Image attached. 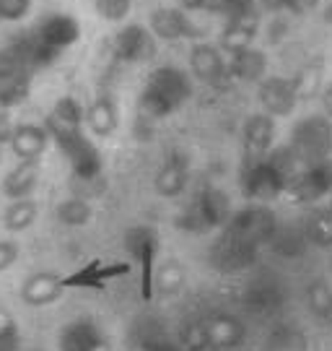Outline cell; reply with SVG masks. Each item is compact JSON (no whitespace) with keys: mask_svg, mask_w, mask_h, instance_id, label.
<instances>
[{"mask_svg":"<svg viewBox=\"0 0 332 351\" xmlns=\"http://www.w3.org/2000/svg\"><path fill=\"white\" fill-rule=\"evenodd\" d=\"M94 8L104 21H125L133 11V0H94Z\"/></svg>","mask_w":332,"mask_h":351,"instance_id":"cell-39","label":"cell"},{"mask_svg":"<svg viewBox=\"0 0 332 351\" xmlns=\"http://www.w3.org/2000/svg\"><path fill=\"white\" fill-rule=\"evenodd\" d=\"M268 247L281 258H301L309 247L304 224H278Z\"/></svg>","mask_w":332,"mask_h":351,"instance_id":"cell-27","label":"cell"},{"mask_svg":"<svg viewBox=\"0 0 332 351\" xmlns=\"http://www.w3.org/2000/svg\"><path fill=\"white\" fill-rule=\"evenodd\" d=\"M307 304L314 313V317H320L324 323L332 320V287L327 281H314L307 289Z\"/></svg>","mask_w":332,"mask_h":351,"instance_id":"cell-35","label":"cell"},{"mask_svg":"<svg viewBox=\"0 0 332 351\" xmlns=\"http://www.w3.org/2000/svg\"><path fill=\"white\" fill-rule=\"evenodd\" d=\"M192 97V81L182 68L161 65L148 75L146 86L140 91V117L146 120H161L177 112L187 99Z\"/></svg>","mask_w":332,"mask_h":351,"instance_id":"cell-1","label":"cell"},{"mask_svg":"<svg viewBox=\"0 0 332 351\" xmlns=\"http://www.w3.org/2000/svg\"><path fill=\"white\" fill-rule=\"evenodd\" d=\"M55 146H58L62 156L68 159L75 180H81V182H97L99 177H101L104 159H101V154H99L97 146L91 143V138H86L84 130L68 133V136H62V138H55Z\"/></svg>","mask_w":332,"mask_h":351,"instance_id":"cell-3","label":"cell"},{"mask_svg":"<svg viewBox=\"0 0 332 351\" xmlns=\"http://www.w3.org/2000/svg\"><path fill=\"white\" fill-rule=\"evenodd\" d=\"M8 45H11L13 52L18 55V60L24 63V68L29 71V73H37V71H42V68H49V65L60 58V52L49 50L47 45L34 34V29H31V32L16 34Z\"/></svg>","mask_w":332,"mask_h":351,"instance_id":"cell-18","label":"cell"},{"mask_svg":"<svg viewBox=\"0 0 332 351\" xmlns=\"http://www.w3.org/2000/svg\"><path fill=\"white\" fill-rule=\"evenodd\" d=\"M242 302L257 315H272L288 302V287L275 274H257L242 289Z\"/></svg>","mask_w":332,"mask_h":351,"instance_id":"cell-7","label":"cell"},{"mask_svg":"<svg viewBox=\"0 0 332 351\" xmlns=\"http://www.w3.org/2000/svg\"><path fill=\"white\" fill-rule=\"evenodd\" d=\"M58 351H110L104 330L91 320H73L62 326Z\"/></svg>","mask_w":332,"mask_h":351,"instance_id":"cell-15","label":"cell"},{"mask_svg":"<svg viewBox=\"0 0 332 351\" xmlns=\"http://www.w3.org/2000/svg\"><path fill=\"white\" fill-rule=\"evenodd\" d=\"M42 125L47 130L49 141L84 130V104L73 99V97H60V99L55 101V107L49 110V114L44 117Z\"/></svg>","mask_w":332,"mask_h":351,"instance_id":"cell-16","label":"cell"},{"mask_svg":"<svg viewBox=\"0 0 332 351\" xmlns=\"http://www.w3.org/2000/svg\"><path fill=\"white\" fill-rule=\"evenodd\" d=\"M320 5V0H285L283 11L294 13V16H304V13H311Z\"/></svg>","mask_w":332,"mask_h":351,"instance_id":"cell-46","label":"cell"},{"mask_svg":"<svg viewBox=\"0 0 332 351\" xmlns=\"http://www.w3.org/2000/svg\"><path fill=\"white\" fill-rule=\"evenodd\" d=\"M18 297L24 304L29 307H49L62 297V278L49 274V271H39V274H31L21 284V291Z\"/></svg>","mask_w":332,"mask_h":351,"instance_id":"cell-19","label":"cell"},{"mask_svg":"<svg viewBox=\"0 0 332 351\" xmlns=\"http://www.w3.org/2000/svg\"><path fill=\"white\" fill-rule=\"evenodd\" d=\"M34 221H37V203L31 198L11 201L3 211V224L8 232H26Z\"/></svg>","mask_w":332,"mask_h":351,"instance_id":"cell-32","label":"cell"},{"mask_svg":"<svg viewBox=\"0 0 332 351\" xmlns=\"http://www.w3.org/2000/svg\"><path fill=\"white\" fill-rule=\"evenodd\" d=\"M213 11H221L226 19L244 16V13L257 11V0H213Z\"/></svg>","mask_w":332,"mask_h":351,"instance_id":"cell-41","label":"cell"},{"mask_svg":"<svg viewBox=\"0 0 332 351\" xmlns=\"http://www.w3.org/2000/svg\"><path fill=\"white\" fill-rule=\"evenodd\" d=\"M309 245H317V247H327L332 250V206L330 208H320L309 216V221L304 224Z\"/></svg>","mask_w":332,"mask_h":351,"instance_id":"cell-33","label":"cell"},{"mask_svg":"<svg viewBox=\"0 0 332 351\" xmlns=\"http://www.w3.org/2000/svg\"><path fill=\"white\" fill-rule=\"evenodd\" d=\"M257 5L262 8V11H268V13H278L285 8V0H257Z\"/></svg>","mask_w":332,"mask_h":351,"instance_id":"cell-49","label":"cell"},{"mask_svg":"<svg viewBox=\"0 0 332 351\" xmlns=\"http://www.w3.org/2000/svg\"><path fill=\"white\" fill-rule=\"evenodd\" d=\"M322 81H324V73H322L320 63L304 65V68L291 78L294 91H296V99H314V97L322 91Z\"/></svg>","mask_w":332,"mask_h":351,"instance_id":"cell-34","label":"cell"},{"mask_svg":"<svg viewBox=\"0 0 332 351\" xmlns=\"http://www.w3.org/2000/svg\"><path fill=\"white\" fill-rule=\"evenodd\" d=\"M262 351H309V339L298 326L281 323L268 330V336L262 341Z\"/></svg>","mask_w":332,"mask_h":351,"instance_id":"cell-29","label":"cell"},{"mask_svg":"<svg viewBox=\"0 0 332 351\" xmlns=\"http://www.w3.org/2000/svg\"><path fill=\"white\" fill-rule=\"evenodd\" d=\"M140 349L143 351H182L174 341H169L161 330L156 333H146L143 341H140Z\"/></svg>","mask_w":332,"mask_h":351,"instance_id":"cell-43","label":"cell"},{"mask_svg":"<svg viewBox=\"0 0 332 351\" xmlns=\"http://www.w3.org/2000/svg\"><path fill=\"white\" fill-rule=\"evenodd\" d=\"M34 34L47 45L49 50L62 52L68 47H73L75 42L81 39V24L71 13H47V16L39 19Z\"/></svg>","mask_w":332,"mask_h":351,"instance_id":"cell-13","label":"cell"},{"mask_svg":"<svg viewBox=\"0 0 332 351\" xmlns=\"http://www.w3.org/2000/svg\"><path fill=\"white\" fill-rule=\"evenodd\" d=\"M11 133H13L11 114H8V110H0V146L11 141Z\"/></svg>","mask_w":332,"mask_h":351,"instance_id":"cell-47","label":"cell"},{"mask_svg":"<svg viewBox=\"0 0 332 351\" xmlns=\"http://www.w3.org/2000/svg\"><path fill=\"white\" fill-rule=\"evenodd\" d=\"M330 154H332V149H330Z\"/></svg>","mask_w":332,"mask_h":351,"instance_id":"cell-54","label":"cell"},{"mask_svg":"<svg viewBox=\"0 0 332 351\" xmlns=\"http://www.w3.org/2000/svg\"><path fill=\"white\" fill-rule=\"evenodd\" d=\"M257 32H259V11L226 19V26H223L221 32V50L234 55V52L244 50V47H252Z\"/></svg>","mask_w":332,"mask_h":351,"instance_id":"cell-21","label":"cell"},{"mask_svg":"<svg viewBox=\"0 0 332 351\" xmlns=\"http://www.w3.org/2000/svg\"><path fill=\"white\" fill-rule=\"evenodd\" d=\"M31 11V0H0V19L3 21H21Z\"/></svg>","mask_w":332,"mask_h":351,"instance_id":"cell-42","label":"cell"},{"mask_svg":"<svg viewBox=\"0 0 332 351\" xmlns=\"http://www.w3.org/2000/svg\"><path fill=\"white\" fill-rule=\"evenodd\" d=\"M29 91H31L29 73H0V110L24 104Z\"/></svg>","mask_w":332,"mask_h":351,"instance_id":"cell-31","label":"cell"},{"mask_svg":"<svg viewBox=\"0 0 332 351\" xmlns=\"http://www.w3.org/2000/svg\"><path fill=\"white\" fill-rule=\"evenodd\" d=\"M190 68H192L197 81H203L205 86L218 88V91L231 86L229 65L223 60L221 50L213 47V45H205V42L195 45L192 52H190Z\"/></svg>","mask_w":332,"mask_h":351,"instance_id":"cell-11","label":"cell"},{"mask_svg":"<svg viewBox=\"0 0 332 351\" xmlns=\"http://www.w3.org/2000/svg\"><path fill=\"white\" fill-rule=\"evenodd\" d=\"M259 258V247H252L246 245L244 239L234 237L231 232L223 229V234L210 247V265L218 271V274H226V276H234V274H244L252 265L257 263Z\"/></svg>","mask_w":332,"mask_h":351,"instance_id":"cell-4","label":"cell"},{"mask_svg":"<svg viewBox=\"0 0 332 351\" xmlns=\"http://www.w3.org/2000/svg\"><path fill=\"white\" fill-rule=\"evenodd\" d=\"M29 351H42V349H29Z\"/></svg>","mask_w":332,"mask_h":351,"instance_id":"cell-52","label":"cell"},{"mask_svg":"<svg viewBox=\"0 0 332 351\" xmlns=\"http://www.w3.org/2000/svg\"><path fill=\"white\" fill-rule=\"evenodd\" d=\"M156 185V193L164 195V198H177L182 195L187 188V159L182 154H172L166 164L159 169V175L153 180Z\"/></svg>","mask_w":332,"mask_h":351,"instance_id":"cell-26","label":"cell"},{"mask_svg":"<svg viewBox=\"0 0 332 351\" xmlns=\"http://www.w3.org/2000/svg\"><path fill=\"white\" fill-rule=\"evenodd\" d=\"M244 146L255 156H262V154H268L272 146V141H275V120H272L270 114L259 112V114H252V117H246L244 120Z\"/></svg>","mask_w":332,"mask_h":351,"instance_id":"cell-28","label":"cell"},{"mask_svg":"<svg viewBox=\"0 0 332 351\" xmlns=\"http://www.w3.org/2000/svg\"><path fill=\"white\" fill-rule=\"evenodd\" d=\"M257 99L262 104L265 114L275 117H288L296 110V91L291 78H281V75H270V78H262L257 88Z\"/></svg>","mask_w":332,"mask_h":351,"instance_id":"cell-14","label":"cell"},{"mask_svg":"<svg viewBox=\"0 0 332 351\" xmlns=\"http://www.w3.org/2000/svg\"><path fill=\"white\" fill-rule=\"evenodd\" d=\"M130 268L127 265H99V263H91L86 268H81V271H75L73 276L62 278V289L68 287H78V289H104V281L112 276H120V274H127Z\"/></svg>","mask_w":332,"mask_h":351,"instance_id":"cell-30","label":"cell"},{"mask_svg":"<svg viewBox=\"0 0 332 351\" xmlns=\"http://www.w3.org/2000/svg\"><path fill=\"white\" fill-rule=\"evenodd\" d=\"M182 343H185V351H210L208 339H205V328H203V320L190 323V326L182 328Z\"/></svg>","mask_w":332,"mask_h":351,"instance_id":"cell-40","label":"cell"},{"mask_svg":"<svg viewBox=\"0 0 332 351\" xmlns=\"http://www.w3.org/2000/svg\"><path fill=\"white\" fill-rule=\"evenodd\" d=\"M0 351H24V336L5 313H0Z\"/></svg>","mask_w":332,"mask_h":351,"instance_id":"cell-38","label":"cell"},{"mask_svg":"<svg viewBox=\"0 0 332 351\" xmlns=\"http://www.w3.org/2000/svg\"><path fill=\"white\" fill-rule=\"evenodd\" d=\"M91 206H88L86 198H68V201L58 203V219H60V224L65 226H86L91 221Z\"/></svg>","mask_w":332,"mask_h":351,"instance_id":"cell-36","label":"cell"},{"mask_svg":"<svg viewBox=\"0 0 332 351\" xmlns=\"http://www.w3.org/2000/svg\"><path fill=\"white\" fill-rule=\"evenodd\" d=\"M182 11H213V0H179Z\"/></svg>","mask_w":332,"mask_h":351,"instance_id":"cell-48","label":"cell"},{"mask_svg":"<svg viewBox=\"0 0 332 351\" xmlns=\"http://www.w3.org/2000/svg\"><path fill=\"white\" fill-rule=\"evenodd\" d=\"M0 21H3V19H0Z\"/></svg>","mask_w":332,"mask_h":351,"instance_id":"cell-55","label":"cell"},{"mask_svg":"<svg viewBox=\"0 0 332 351\" xmlns=\"http://www.w3.org/2000/svg\"><path fill=\"white\" fill-rule=\"evenodd\" d=\"M84 123L88 125V130L99 136V138H110L112 133L120 125V112L117 104L110 94H101L91 101L88 107H84Z\"/></svg>","mask_w":332,"mask_h":351,"instance_id":"cell-24","label":"cell"},{"mask_svg":"<svg viewBox=\"0 0 332 351\" xmlns=\"http://www.w3.org/2000/svg\"><path fill=\"white\" fill-rule=\"evenodd\" d=\"M37 182H39V159L18 162L8 175L3 177L0 193H3L8 201H24V198H31Z\"/></svg>","mask_w":332,"mask_h":351,"instance_id":"cell-23","label":"cell"},{"mask_svg":"<svg viewBox=\"0 0 332 351\" xmlns=\"http://www.w3.org/2000/svg\"><path fill=\"white\" fill-rule=\"evenodd\" d=\"M275 226H278V219H275V213L268 206H246V208H242V211L229 219L226 232L244 239L246 245H252V247H262V245L270 242Z\"/></svg>","mask_w":332,"mask_h":351,"instance_id":"cell-5","label":"cell"},{"mask_svg":"<svg viewBox=\"0 0 332 351\" xmlns=\"http://www.w3.org/2000/svg\"><path fill=\"white\" fill-rule=\"evenodd\" d=\"M203 328H205V339H208L210 351H229L236 349L242 341H244V323L234 317V315H208L203 320Z\"/></svg>","mask_w":332,"mask_h":351,"instance_id":"cell-17","label":"cell"},{"mask_svg":"<svg viewBox=\"0 0 332 351\" xmlns=\"http://www.w3.org/2000/svg\"><path fill=\"white\" fill-rule=\"evenodd\" d=\"M324 21H327V24H332V0L327 3V8H324Z\"/></svg>","mask_w":332,"mask_h":351,"instance_id":"cell-51","label":"cell"},{"mask_svg":"<svg viewBox=\"0 0 332 351\" xmlns=\"http://www.w3.org/2000/svg\"><path fill=\"white\" fill-rule=\"evenodd\" d=\"M301 167H311L330 159L332 149V125L324 114H309L298 120L291 130V141L285 143Z\"/></svg>","mask_w":332,"mask_h":351,"instance_id":"cell-2","label":"cell"},{"mask_svg":"<svg viewBox=\"0 0 332 351\" xmlns=\"http://www.w3.org/2000/svg\"><path fill=\"white\" fill-rule=\"evenodd\" d=\"M322 107H324V114L327 120H332V84L324 91H322Z\"/></svg>","mask_w":332,"mask_h":351,"instance_id":"cell-50","label":"cell"},{"mask_svg":"<svg viewBox=\"0 0 332 351\" xmlns=\"http://www.w3.org/2000/svg\"><path fill=\"white\" fill-rule=\"evenodd\" d=\"M288 32H291L288 21L283 16H275L272 21H268V45H281L288 37Z\"/></svg>","mask_w":332,"mask_h":351,"instance_id":"cell-44","label":"cell"},{"mask_svg":"<svg viewBox=\"0 0 332 351\" xmlns=\"http://www.w3.org/2000/svg\"><path fill=\"white\" fill-rule=\"evenodd\" d=\"M18 258V245L11 239H0V274L8 271Z\"/></svg>","mask_w":332,"mask_h":351,"instance_id":"cell-45","label":"cell"},{"mask_svg":"<svg viewBox=\"0 0 332 351\" xmlns=\"http://www.w3.org/2000/svg\"><path fill=\"white\" fill-rule=\"evenodd\" d=\"M11 151L18 156V162H31V159H42V154L49 146V136L44 125L37 123H21V125H13L11 133Z\"/></svg>","mask_w":332,"mask_h":351,"instance_id":"cell-20","label":"cell"},{"mask_svg":"<svg viewBox=\"0 0 332 351\" xmlns=\"http://www.w3.org/2000/svg\"><path fill=\"white\" fill-rule=\"evenodd\" d=\"M226 65H229L231 78H239L246 84H259L268 73V58L257 47H244V50L234 52Z\"/></svg>","mask_w":332,"mask_h":351,"instance_id":"cell-25","label":"cell"},{"mask_svg":"<svg viewBox=\"0 0 332 351\" xmlns=\"http://www.w3.org/2000/svg\"><path fill=\"white\" fill-rule=\"evenodd\" d=\"M159 42L143 24H127L114 34V55L123 63H151L156 58Z\"/></svg>","mask_w":332,"mask_h":351,"instance_id":"cell-9","label":"cell"},{"mask_svg":"<svg viewBox=\"0 0 332 351\" xmlns=\"http://www.w3.org/2000/svg\"><path fill=\"white\" fill-rule=\"evenodd\" d=\"M285 193L294 195L298 203H317L322 198H330L332 193V159L320 164L304 167L298 175L285 185Z\"/></svg>","mask_w":332,"mask_h":351,"instance_id":"cell-10","label":"cell"},{"mask_svg":"<svg viewBox=\"0 0 332 351\" xmlns=\"http://www.w3.org/2000/svg\"><path fill=\"white\" fill-rule=\"evenodd\" d=\"M242 193L252 201H272L285 193V182L268 159L255 156V159H246L242 167Z\"/></svg>","mask_w":332,"mask_h":351,"instance_id":"cell-8","label":"cell"},{"mask_svg":"<svg viewBox=\"0 0 332 351\" xmlns=\"http://www.w3.org/2000/svg\"><path fill=\"white\" fill-rule=\"evenodd\" d=\"M330 198H332V193H330Z\"/></svg>","mask_w":332,"mask_h":351,"instance_id":"cell-53","label":"cell"},{"mask_svg":"<svg viewBox=\"0 0 332 351\" xmlns=\"http://www.w3.org/2000/svg\"><path fill=\"white\" fill-rule=\"evenodd\" d=\"M148 29L153 37L164 42L205 37V29H200L182 8H156L148 19Z\"/></svg>","mask_w":332,"mask_h":351,"instance_id":"cell-12","label":"cell"},{"mask_svg":"<svg viewBox=\"0 0 332 351\" xmlns=\"http://www.w3.org/2000/svg\"><path fill=\"white\" fill-rule=\"evenodd\" d=\"M185 284V268L177 263V261H166L159 271H153V287H159L166 294L179 291Z\"/></svg>","mask_w":332,"mask_h":351,"instance_id":"cell-37","label":"cell"},{"mask_svg":"<svg viewBox=\"0 0 332 351\" xmlns=\"http://www.w3.org/2000/svg\"><path fill=\"white\" fill-rule=\"evenodd\" d=\"M125 250L130 252V258L138 261L140 265V294L143 300L153 297V261H156V250H159V237L151 226H130L125 232Z\"/></svg>","mask_w":332,"mask_h":351,"instance_id":"cell-6","label":"cell"},{"mask_svg":"<svg viewBox=\"0 0 332 351\" xmlns=\"http://www.w3.org/2000/svg\"><path fill=\"white\" fill-rule=\"evenodd\" d=\"M192 206H195V211L200 213L205 229L226 226L229 219H231V198H229L221 188H213V185L203 188Z\"/></svg>","mask_w":332,"mask_h":351,"instance_id":"cell-22","label":"cell"}]
</instances>
